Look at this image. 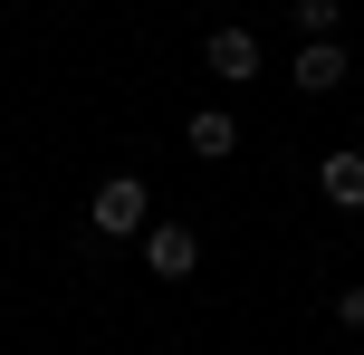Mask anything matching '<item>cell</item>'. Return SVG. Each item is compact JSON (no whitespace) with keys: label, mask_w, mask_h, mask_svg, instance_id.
Instances as JSON below:
<instances>
[{"label":"cell","mask_w":364,"mask_h":355,"mask_svg":"<svg viewBox=\"0 0 364 355\" xmlns=\"http://www.w3.org/2000/svg\"><path fill=\"white\" fill-rule=\"evenodd\" d=\"M144 183H134V173H106V183H96V202H87V231L96 240H134V231H144Z\"/></svg>","instance_id":"cell-1"},{"label":"cell","mask_w":364,"mask_h":355,"mask_svg":"<svg viewBox=\"0 0 364 355\" xmlns=\"http://www.w3.org/2000/svg\"><path fill=\"white\" fill-rule=\"evenodd\" d=\"M201 68H211V77H230V87H240V77H259V38H250V29L230 19V29H211V38H201Z\"/></svg>","instance_id":"cell-2"},{"label":"cell","mask_w":364,"mask_h":355,"mask_svg":"<svg viewBox=\"0 0 364 355\" xmlns=\"http://www.w3.org/2000/svg\"><path fill=\"white\" fill-rule=\"evenodd\" d=\"M144 260H154V279H192V269H201V240L173 231V221H154L144 231Z\"/></svg>","instance_id":"cell-3"},{"label":"cell","mask_w":364,"mask_h":355,"mask_svg":"<svg viewBox=\"0 0 364 355\" xmlns=\"http://www.w3.org/2000/svg\"><path fill=\"white\" fill-rule=\"evenodd\" d=\"M346 48H336V38H307V48H297V87H307V96H336V87H346Z\"/></svg>","instance_id":"cell-4"},{"label":"cell","mask_w":364,"mask_h":355,"mask_svg":"<svg viewBox=\"0 0 364 355\" xmlns=\"http://www.w3.org/2000/svg\"><path fill=\"white\" fill-rule=\"evenodd\" d=\"M182 144H192L201 164H220V154H240V125H230V106H201L192 125H182Z\"/></svg>","instance_id":"cell-5"},{"label":"cell","mask_w":364,"mask_h":355,"mask_svg":"<svg viewBox=\"0 0 364 355\" xmlns=\"http://www.w3.org/2000/svg\"><path fill=\"white\" fill-rule=\"evenodd\" d=\"M316 183H326L336 211H364V154H326V173H316Z\"/></svg>","instance_id":"cell-6"},{"label":"cell","mask_w":364,"mask_h":355,"mask_svg":"<svg viewBox=\"0 0 364 355\" xmlns=\"http://www.w3.org/2000/svg\"><path fill=\"white\" fill-rule=\"evenodd\" d=\"M297 10V38H336V19H346V0H288Z\"/></svg>","instance_id":"cell-7"},{"label":"cell","mask_w":364,"mask_h":355,"mask_svg":"<svg viewBox=\"0 0 364 355\" xmlns=\"http://www.w3.org/2000/svg\"><path fill=\"white\" fill-rule=\"evenodd\" d=\"M336 327H355V337H364V288H346V298H336Z\"/></svg>","instance_id":"cell-8"}]
</instances>
